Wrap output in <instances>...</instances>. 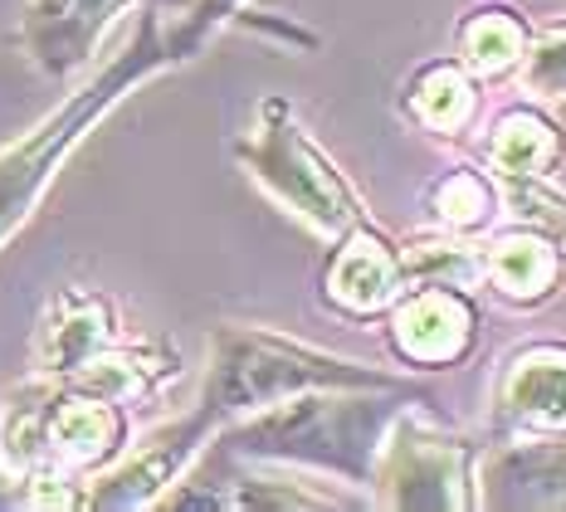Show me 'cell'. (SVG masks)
Wrapping results in <instances>:
<instances>
[{
    "label": "cell",
    "mask_w": 566,
    "mask_h": 512,
    "mask_svg": "<svg viewBox=\"0 0 566 512\" xmlns=\"http://www.w3.org/2000/svg\"><path fill=\"white\" fill-rule=\"evenodd\" d=\"M499 186H503V206H513L517 220L537 224L566 254V190L552 186V176H517V181H499Z\"/></svg>",
    "instance_id": "cell-22"
},
{
    "label": "cell",
    "mask_w": 566,
    "mask_h": 512,
    "mask_svg": "<svg viewBox=\"0 0 566 512\" xmlns=\"http://www.w3.org/2000/svg\"><path fill=\"white\" fill-rule=\"evenodd\" d=\"M566 157V133L542 103H513L483 133V171L493 181L552 176Z\"/></svg>",
    "instance_id": "cell-17"
},
{
    "label": "cell",
    "mask_w": 566,
    "mask_h": 512,
    "mask_svg": "<svg viewBox=\"0 0 566 512\" xmlns=\"http://www.w3.org/2000/svg\"><path fill=\"white\" fill-rule=\"evenodd\" d=\"M181 64L186 59L176 50L171 30L161 25L157 6H142V15H137L123 50L103 59L74 93H64V103H59L54 113H44L30 133H20L10 147H0V249L15 240L30 224L34 210L44 206L59 171H64L69 157L88 142L93 127L123 98H133L142 83L161 79L167 69H181Z\"/></svg>",
    "instance_id": "cell-2"
},
{
    "label": "cell",
    "mask_w": 566,
    "mask_h": 512,
    "mask_svg": "<svg viewBox=\"0 0 566 512\" xmlns=\"http://www.w3.org/2000/svg\"><path fill=\"white\" fill-rule=\"evenodd\" d=\"M479 508L566 512V439H503L483 454Z\"/></svg>",
    "instance_id": "cell-15"
},
{
    "label": "cell",
    "mask_w": 566,
    "mask_h": 512,
    "mask_svg": "<svg viewBox=\"0 0 566 512\" xmlns=\"http://www.w3.org/2000/svg\"><path fill=\"white\" fill-rule=\"evenodd\" d=\"M381 327L406 372H450L479 347V293L459 283H410L381 317Z\"/></svg>",
    "instance_id": "cell-8"
},
{
    "label": "cell",
    "mask_w": 566,
    "mask_h": 512,
    "mask_svg": "<svg viewBox=\"0 0 566 512\" xmlns=\"http://www.w3.org/2000/svg\"><path fill=\"white\" fill-rule=\"evenodd\" d=\"M533 40V20L513 6V0H474L464 15L454 20L450 54L469 69L479 83L513 79L517 64Z\"/></svg>",
    "instance_id": "cell-18"
},
{
    "label": "cell",
    "mask_w": 566,
    "mask_h": 512,
    "mask_svg": "<svg viewBox=\"0 0 566 512\" xmlns=\"http://www.w3.org/2000/svg\"><path fill=\"white\" fill-rule=\"evenodd\" d=\"M499 439H566V342L533 337L513 347L493 376Z\"/></svg>",
    "instance_id": "cell-11"
},
{
    "label": "cell",
    "mask_w": 566,
    "mask_h": 512,
    "mask_svg": "<svg viewBox=\"0 0 566 512\" xmlns=\"http://www.w3.org/2000/svg\"><path fill=\"white\" fill-rule=\"evenodd\" d=\"M424 390L410 386H342V390H303L279 405H264L254 415H240L226 430H216V445H226L240 459H264L283 469L323 473L342 483H371V463L386 430L410 400Z\"/></svg>",
    "instance_id": "cell-3"
},
{
    "label": "cell",
    "mask_w": 566,
    "mask_h": 512,
    "mask_svg": "<svg viewBox=\"0 0 566 512\" xmlns=\"http://www.w3.org/2000/svg\"><path fill=\"white\" fill-rule=\"evenodd\" d=\"M133 445V410L69 376L10 386L0 405V463L25 479L30 508H78L93 473Z\"/></svg>",
    "instance_id": "cell-1"
},
{
    "label": "cell",
    "mask_w": 566,
    "mask_h": 512,
    "mask_svg": "<svg viewBox=\"0 0 566 512\" xmlns=\"http://www.w3.org/2000/svg\"><path fill=\"white\" fill-rule=\"evenodd\" d=\"M254 0H181V15L171 20V40L176 50H181V59L191 64V59L206 50L210 40H216L220 30L240 25V20H250Z\"/></svg>",
    "instance_id": "cell-23"
},
{
    "label": "cell",
    "mask_w": 566,
    "mask_h": 512,
    "mask_svg": "<svg viewBox=\"0 0 566 512\" xmlns=\"http://www.w3.org/2000/svg\"><path fill=\"white\" fill-rule=\"evenodd\" d=\"M123 337V317H117V303L108 293L88 289V283H64L44 303L40 327H34V372L74 376Z\"/></svg>",
    "instance_id": "cell-13"
},
{
    "label": "cell",
    "mask_w": 566,
    "mask_h": 512,
    "mask_svg": "<svg viewBox=\"0 0 566 512\" xmlns=\"http://www.w3.org/2000/svg\"><path fill=\"white\" fill-rule=\"evenodd\" d=\"M479 88L483 83L454 54H440L410 69L406 88H400V108H406V117L420 133L459 142L464 133H474L479 123V103H483Z\"/></svg>",
    "instance_id": "cell-16"
},
{
    "label": "cell",
    "mask_w": 566,
    "mask_h": 512,
    "mask_svg": "<svg viewBox=\"0 0 566 512\" xmlns=\"http://www.w3.org/2000/svg\"><path fill=\"white\" fill-rule=\"evenodd\" d=\"M157 508L167 512H327V508H357V498H337L327 488H313L303 479V469L240 459L226 445H216V435H210V445L161 493Z\"/></svg>",
    "instance_id": "cell-7"
},
{
    "label": "cell",
    "mask_w": 566,
    "mask_h": 512,
    "mask_svg": "<svg viewBox=\"0 0 566 512\" xmlns=\"http://www.w3.org/2000/svg\"><path fill=\"white\" fill-rule=\"evenodd\" d=\"M503 186L493 181L483 166H450L424 186V216L434 230L464 234V240H483L503 216Z\"/></svg>",
    "instance_id": "cell-19"
},
{
    "label": "cell",
    "mask_w": 566,
    "mask_h": 512,
    "mask_svg": "<svg viewBox=\"0 0 566 512\" xmlns=\"http://www.w3.org/2000/svg\"><path fill=\"white\" fill-rule=\"evenodd\" d=\"M406 289L410 269L400 240L386 224H376V216L327 240V259L317 269V297L327 313L347 317V323H381Z\"/></svg>",
    "instance_id": "cell-9"
},
{
    "label": "cell",
    "mask_w": 566,
    "mask_h": 512,
    "mask_svg": "<svg viewBox=\"0 0 566 512\" xmlns=\"http://www.w3.org/2000/svg\"><path fill=\"white\" fill-rule=\"evenodd\" d=\"M230 157L283 216H293L317 240H337L342 230H352V224L371 216L361 190L347 181V171L308 133L298 108L289 98H279V93L259 98L254 123L234 137Z\"/></svg>",
    "instance_id": "cell-5"
},
{
    "label": "cell",
    "mask_w": 566,
    "mask_h": 512,
    "mask_svg": "<svg viewBox=\"0 0 566 512\" xmlns=\"http://www.w3.org/2000/svg\"><path fill=\"white\" fill-rule=\"evenodd\" d=\"M342 386H410V376L367 366L357 356H337L259 323H216L210 327L196 415L216 435L230 420L264 410V405L303 396V390H342Z\"/></svg>",
    "instance_id": "cell-4"
},
{
    "label": "cell",
    "mask_w": 566,
    "mask_h": 512,
    "mask_svg": "<svg viewBox=\"0 0 566 512\" xmlns=\"http://www.w3.org/2000/svg\"><path fill=\"white\" fill-rule=\"evenodd\" d=\"M142 6H167V0H25L15 44L34 64V74L69 83L78 69L93 64L117 20Z\"/></svg>",
    "instance_id": "cell-12"
},
{
    "label": "cell",
    "mask_w": 566,
    "mask_h": 512,
    "mask_svg": "<svg viewBox=\"0 0 566 512\" xmlns=\"http://www.w3.org/2000/svg\"><path fill=\"white\" fill-rule=\"evenodd\" d=\"M479 459H483L479 439L440 425L420 396L386 430L371 463L367 493L376 508L391 512H474Z\"/></svg>",
    "instance_id": "cell-6"
},
{
    "label": "cell",
    "mask_w": 566,
    "mask_h": 512,
    "mask_svg": "<svg viewBox=\"0 0 566 512\" xmlns=\"http://www.w3.org/2000/svg\"><path fill=\"white\" fill-rule=\"evenodd\" d=\"M517 79L537 103H562L566 98V20L533 30L527 54L517 64Z\"/></svg>",
    "instance_id": "cell-21"
},
{
    "label": "cell",
    "mask_w": 566,
    "mask_h": 512,
    "mask_svg": "<svg viewBox=\"0 0 566 512\" xmlns=\"http://www.w3.org/2000/svg\"><path fill=\"white\" fill-rule=\"evenodd\" d=\"M210 445V430L196 410L176 415V420L157 425L151 435H142L137 445H127L103 473H93L78 493L84 512H133V508H157L161 493L191 469V459Z\"/></svg>",
    "instance_id": "cell-10"
},
{
    "label": "cell",
    "mask_w": 566,
    "mask_h": 512,
    "mask_svg": "<svg viewBox=\"0 0 566 512\" xmlns=\"http://www.w3.org/2000/svg\"><path fill=\"white\" fill-rule=\"evenodd\" d=\"M400 254H406L410 283H459V289L479 293V240H464V234L430 224L420 234H406Z\"/></svg>",
    "instance_id": "cell-20"
},
{
    "label": "cell",
    "mask_w": 566,
    "mask_h": 512,
    "mask_svg": "<svg viewBox=\"0 0 566 512\" xmlns=\"http://www.w3.org/2000/svg\"><path fill=\"white\" fill-rule=\"evenodd\" d=\"M566 283V254L537 224H493L489 240H479V289H489L509 307H547Z\"/></svg>",
    "instance_id": "cell-14"
}]
</instances>
